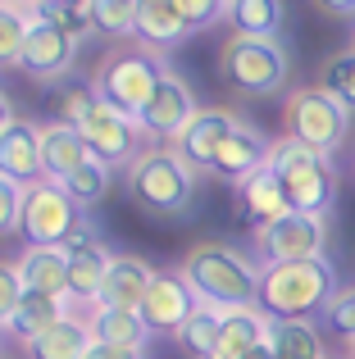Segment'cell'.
Returning <instances> with one entry per match:
<instances>
[{
    "label": "cell",
    "instance_id": "cell-1",
    "mask_svg": "<svg viewBox=\"0 0 355 359\" xmlns=\"http://www.w3.org/2000/svg\"><path fill=\"white\" fill-rule=\"evenodd\" d=\"M182 273L192 282V291L201 296V305L214 309H260V264L246 259L237 245L228 241H201L182 255Z\"/></svg>",
    "mask_w": 355,
    "mask_h": 359
},
{
    "label": "cell",
    "instance_id": "cell-2",
    "mask_svg": "<svg viewBox=\"0 0 355 359\" xmlns=\"http://www.w3.org/2000/svg\"><path fill=\"white\" fill-rule=\"evenodd\" d=\"M128 201L142 214H155V219H178V214L192 210V191H196V168L178 155L173 146H146L142 155L128 164L123 173Z\"/></svg>",
    "mask_w": 355,
    "mask_h": 359
},
{
    "label": "cell",
    "instance_id": "cell-3",
    "mask_svg": "<svg viewBox=\"0 0 355 359\" xmlns=\"http://www.w3.org/2000/svg\"><path fill=\"white\" fill-rule=\"evenodd\" d=\"M337 296V273L323 259L264 264L260 273V314L264 318H314Z\"/></svg>",
    "mask_w": 355,
    "mask_h": 359
},
{
    "label": "cell",
    "instance_id": "cell-4",
    "mask_svg": "<svg viewBox=\"0 0 355 359\" xmlns=\"http://www.w3.org/2000/svg\"><path fill=\"white\" fill-rule=\"evenodd\" d=\"M269 168L278 173V182H283L287 201H292L296 214H314V219H328L333 201H337V164H333L328 155H319V150L301 146V141H292L283 132V137H274V146H269Z\"/></svg>",
    "mask_w": 355,
    "mask_h": 359
},
{
    "label": "cell",
    "instance_id": "cell-5",
    "mask_svg": "<svg viewBox=\"0 0 355 359\" xmlns=\"http://www.w3.org/2000/svg\"><path fill=\"white\" fill-rule=\"evenodd\" d=\"M219 78L241 96H278L292 78V55L278 36H237L219 50Z\"/></svg>",
    "mask_w": 355,
    "mask_h": 359
},
{
    "label": "cell",
    "instance_id": "cell-6",
    "mask_svg": "<svg viewBox=\"0 0 355 359\" xmlns=\"http://www.w3.org/2000/svg\"><path fill=\"white\" fill-rule=\"evenodd\" d=\"M160 78H164V64H160V55H151V50H109V55H100V64H96V73H91V91H96L105 105H114L119 114H128V118H137L146 109V100L155 96V87H160Z\"/></svg>",
    "mask_w": 355,
    "mask_h": 359
},
{
    "label": "cell",
    "instance_id": "cell-7",
    "mask_svg": "<svg viewBox=\"0 0 355 359\" xmlns=\"http://www.w3.org/2000/svg\"><path fill=\"white\" fill-rule=\"evenodd\" d=\"M283 128L292 141L319 150V155H337V146L347 141V128H351V114L328 96L323 87H296L283 105Z\"/></svg>",
    "mask_w": 355,
    "mask_h": 359
},
{
    "label": "cell",
    "instance_id": "cell-8",
    "mask_svg": "<svg viewBox=\"0 0 355 359\" xmlns=\"http://www.w3.org/2000/svg\"><path fill=\"white\" fill-rule=\"evenodd\" d=\"M64 250H69V314L82 318L87 323L91 305H96L100 287H105V273H109V259H114V250H109L105 241H100V232L91 228L87 219L73 228V237L64 241Z\"/></svg>",
    "mask_w": 355,
    "mask_h": 359
},
{
    "label": "cell",
    "instance_id": "cell-9",
    "mask_svg": "<svg viewBox=\"0 0 355 359\" xmlns=\"http://www.w3.org/2000/svg\"><path fill=\"white\" fill-rule=\"evenodd\" d=\"M82 223V210L69 201L60 182H32L23 187V219H18V237L27 245H64L73 228Z\"/></svg>",
    "mask_w": 355,
    "mask_h": 359
},
{
    "label": "cell",
    "instance_id": "cell-10",
    "mask_svg": "<svg viewBox=\"0 0 355 359\" xmlns=\"http://www.w3.org/2000/svg\"><path fill=\"white\" fill-rule=\"evenodd\" d=\"M73 64H78V41H73L69 32H60L51 18H32V27H27V36H23V50H18L14 69L23 73V78L51 87V82L69 78Z\"/></svg>",
    "mask_w": 355,
    "mask_h": 359
},
{
    "label": "cell",
    "instance_id": "cell-11",
    "mask_svg": "<svg viewBox=\"0 0 355 359\" xmlns=\"http://www.w3.org/2000/svg\"><path fill=\"white\" fill-rule=\"evenodd\" d=\"M255 250L264 264H292V259H323L328 250V219L314 214H287L274 228L255 232Z\"/></svg>",
    "mask_w": 355,
    "mask_h": 359
},
{
    "label": "cell",
    "instance_id": "cell-12",
    "mask_svg": "<svg viewBox=\"0 0 355 359\" xmlns=\"http://www.w3.org/2000/svg\"><path fill=\"white\" fill-rule=\"evenodd\" d=\"M78 132H82V141H87L91 159H100V164H133V159L146 150L142 146V141H146L142 123L128 118V114H119L114 105H105V100L91 109L87 123H82Z\"/></svg>",
    "mask_w": 355,
    "mask_h": 359
},
{
    "label": "cell",
    "instance_id": "cell-13",
    "mask_svg": "<svg viewBox=\"0 0 355 359\" xmlns=\"http://www.w3.org/2000/svg\"><path fill=\"white\" fill-rule=\"evenodd\" d=\"M196 91L187 87V78H178L173 69H164V78H160V87H155V96L146 100V109L137 114V123H142V132L151 141H169L178 137V132L187 128V123L196 118Z\"/></svg>",
    "mask_w": 355,
    "mask_h": 359
},
{
    "label": "cell",
    "instance_id": "cell-14",
    "mask_svg": "<svg viewBox=\"0 0 355 359\" xmlns=\"http://www.w3.org/2000/svg\"><path fill=\"white\" fill-rule=\"evenodd\" d=\"M196 309H201V296L192 291V282H187L182 273H155L151 291H146V300H142V318H146V327H151V337L178 332Z\"/></svg>",
    "mask_w": 355,
    "mask_h": 359
},
{
    "label": "cell",
    "instance_id": "cell-15",
    "mask_svg": "<svg viewBox=\"0 0 355 359\" xmlns=\"http://www.w3.org/2000/svg\"><path fill=\"white\" fill-rule=\"evenodd\" d=\"M241 123H246V118H237L232 109H196V118L187 123L182 132H178L169 146H173L192 168H210L214 150H219L223 141H228L232 132L241 128Z\"/></svg>",
    "mask_w": 355,
    "mask_h": 359
},
{
    "label": "cell",
    "instance_id": "cell-16",
    "mask_svg": "<svg viewBox=\"0 0 355 359\" xmlns=\"http://www.w3.org/2000/svg\"><path fill=\"white\" fill-rule=\"evenodd\" d=\"M0 177H9L18 187L46 182V173H41V123L14 118L0 132Z\"/></svg>",
    "mask_w": 355,
    "mask_h": 359
},
{
    "label": "cell",
    "instance_id": "cell-17",
    "mask_svg": "<svg viewBox=\"0 0 355 359\" xmlns=\"http://www.w3.org/2000/svg\"><path fill=\"white\" fill-rule=\"evenodd\" d=\"M269 146H274V141H269L260 128L241 123V128L232 132V137L223 141L219 150H214V159H210V173L219 177V182H232V187H241L250 173H255V168H264V164H269Z\"/></svg>",
    "mask_w": 355,
    "mask_h": 359
},
{
    "label": "cell",
    "instance_id": "cell-18",
    "mask_svg": "<svg viewBox=\"0 0 355 359\" xmlns=\"http://www.w3.org/2000/svg\"><path fill=\"white\" fill-rule=\"evenodd\" d=\"M237 210H241V219H246L250 232H264V228H274L278 219L292 214V201H287L278 173L264 164V168H255V173L237 187Z\"/></svg>",
    "mask_w": 355,
    "mask_h": 359
},
{
    "label": "cell",
    "instance_id": "cell-19",
    "mask_svg": "<svg viewBox=\"0 0 355 359\" xmlns=\"http://www.w3.org/2000/svg\"><path fill=\"white\" fill-rule=\"evenodd\" d=\"M133 36L142 41V50L169 55L192 36V27H187L178 0H137V32Z\"/></svg>",
    "mask_w": 355,
    "mask_h": 359
},
{
    "label": "cell",
    "instance_id": "cell-20",
    "mask_svg": "<svg viewBox=\"0 0 355 359\" xmlns=\"http://www.w3.org/2000/svg\"><path fill=\"white\" fill-rule=\"evenodd\" d=\"M155 282V269L142 259V255H114L105 273V287H100L96 305L100 309H142L146 291Z\"/></svg>",
    "mask_w": 355,
    "mask_h": 359
},
{
    "label": "cell",
    "instance_id": "cell-21",
    "mask_svg": "<svg viewBox=\"0 0 355 359\" xmlns=\"http://www.w3.org/2000/svg\"><path fill=\"white\" fill-rule=\"evenodd\" d=\"M18 273H23L27 291L69 300V250L64 245H27L18 255Z\"/></svg>",
    "mask_w": 355,
    "mask_h": 359
},
{
    "label": "cell",
    "instance_id": "cell-22",
    "mask_svg": "<svg viewBox=\"0 0 355 359\" xmlns=\"http://www.w3.org/2000/svg\"><path fill=\"white\" fill-rule=\"evenodd\" d=\"M87 159H91V150H87L78 128H69V123H41V173H46V182H64Z\"/></svg>",
    "mask_w": 355,
    "mask_h": 359
},
{
    "label": "cell",
    "instance_id": "cell-23",
    "mask_svg": "<svg viewBox=\"0 0 355 359\" xmlns=\"http://www.w3.org/2000/svg\"><path fill=\"white\" fill-rule=\"evenodd\" d=\"M87 327H91V341L96 346H119V351H142L146 337H151L142 309H100V305H91Z\"/></svg>",
    "mask_w": 355,
    "mask_h": 359
},
{
    "label": "cell",
    "instance_id": "cell-24",
    "mask_svg": "<svg viewBox=\"0 0 355 359\" xmlns=\"http://www.w3.org/2000/svg\"><path fill=\"white\" fill-rule=\"evenodd\" d=\"M264 332H269V318L260 309H228L210 359H246L255 346H264Z\"/></svg>",
    "mask_w": 355,
    "mask_h": 359
},
{
    "label": "cell",
    "instance_id": "cell-25",
    "mask_svg": "<svg viewBox=\"0 0 355 359\" xmlns=\"http://www.w3.org/2000/svg\"><path fill=\"white\" fill-rule=\"evenodd\" d=\"M64 314H69V305H64V300L41 296V291H23V300H18V309L5 318V327H9V337H14V341L32 346L36 337H41L46 327H55Z\"/></svg>",
    "mask_w": 355,
    "mask_h": 359
},
{
    "label": "cell",
    "instance_id": "cell-26",
    "mask_svg": "<svg viewBox=\"0 0 355 359\" xmlns=\"http://www.w3.org/2000/svg\"><path fill=\"white\" fill-rule=\"evenodd\" d=\"M264 341L278 359H323V332L314 318H269Z\"/></svg>",
    "mask_w": 355,
    "mask_h": 359
},
{
    "label": "cell",
    "instance_id": "cell-27",
    "mask_svg": "<svg viewBox=\"0 0 355 359\" xmlns=\"http://www.w3.org/2000/svg\"><path fill=\"white\" fill-rule=\"evenodd\" d=\"M91 346H96V341H91V327L82 323V318L64 314L60 323L46 327V332L27 346V355H32V359H87Z\"/></svg>",
    "mask_w": 355,
    "mask_h": 359
},
{
    "label": "cell",
    "instance_id": "cell-28",
    "mask_svg": "<svg viewBox=\"0 0 355 359\" xmlns=\"http://www.w3.org/2000/svg\"><path fill=\"white\" fill-rule=\"evenodd\" d=\"M287 23V0H228V27L237 36H278Z\"/></svg>",
    "mask_w": 355,
    "mask_h": 359
},
{
    "label": "cell",
    "instance_id": "cell-29",
    "mask_svg": "<svg viewBox=\"0 0 355 359\" xmlns=\"http://www.w3.org/2000/svg\"><path fill=\"white\" fill-rule=\"evenodd\" d=\"M219 327H223V309L201 305L173 337H178V346L187 351V359H210L214 355V341H219Z\"/></svg>",
    "mask_w": 355,
    "mask_h": 359
},
{
    "label": "cell",
    "instance_id": "cell-30",
    "mask_svg": "<svg viewBox=\"0 0 355 359\" xmlns=\"http://www.w3.org/2000/svg\"><path fill=\"white\" fill-rule=\"evenodd\" d=\"M60 187L69 191V201L78 205L82 214H87V210H96V205L105 201V191H109V164H100V159H87V164H78Z\"/></svg>",
    "mask_w": 355,
    "mask_h": 359
},
{
    "label": "cell",
    "instance_id": "cell-31",
    "mask_svg": "<svg viewBox=\"0 0 355 359\" xmlns=\"http://www.w3.org/2000/svg\"><path fill=\"white\" fill-rule=\"evenodd\" d=\"M314 87H323L347 114H355V55L351 50L328 55V60L319 64V82H314Z\"/></svg>",
    "mask_w": 355,
    "mask_h": 359
},
{
    "label": "cell",
    "instance_id": "cell-32",
    "mask_svg": "<svg viewBox=\"0 0 355 359\" xmlns=\"http://www.w3.org/2000/svg\"><path fill=\"white\" fill-rule=\"evenodd\" d=\"M91 9V32L100 36H133L137 32V0H87Z\"/></svg>",
    "mask_w": 355,
    "mask_h": 359
},
{
    "label": "cell",
    "instance_id": "cell-33",
    "mask_svg": "<svg viewBox=\"0 0 355 359\" xmlns=\"http://www.w3.org/2000/svg\"><path fill=\"white\" fill-rule=\"evenodd\" d=\"M32 18H51L60 32H69L73 41L82 46V36H91V9L87 0H41V9H36Z\"/></svg>",
    "mask_w": 355,
    "mask_h": 359
},
{
    "label": "cell",
    "instance_id": "cell-34",
    "mask_svg": "<svg viewBox=\"0 0 355 359\" xmlns=\"http://www.w3.org/2000/svg\"><path fill=\"white\" fill-rule=\"evenodd\" d=\"M27 27H32V14H23V9H14V5L0 0V69H14L18 64Z\"/></svg>",
    "mask_w": 355,
    "mask_h": 359
},
{
    "label": "cell",
    "instance_id": "cell-35",
    "mask_svg": "<svg viewBox=\"0 0 355 359\" xmlns=\"http://www.w3.org/2000/svg\"><path fill=\"white\" fill-rule=\"evenodd\" d=\"M323 323H328L333 337H342V341H355V287H342L337 296L328 300V309H323Z\"/></svg>",
    "mask_w": 355,
    "mask_h": 359
},
{
    "label": "cell",
    "instance_id": "cell-36",
    "mask_svg": "<svg viewBox=\"0 0 355 359\" xmlns=\"http://www.w3.org/2000/svg\"><path fill=\"white\" fill-rule=\"evenodd\" d=\"M100 105V96L91 87H69L60 96V105H55V123H69V128H82L87 123V114Z\"/></svg>",
    "mask_w": 355,
    "mask_h": 359
},
{
    "label": "cell",
    "instance_id": "cell-37",
    "mask_svg": "<svg viewBox=\"0 0 355 359\" xmlns=\"http://www.w3.org/2000/svg\"><path fill=\"white\" fill-rule=\"evenodd\" d=\"M178 5H182V18L192 32H205L219 18H228V0H178Z\"/></svg>",
    "mask_w": 355,
    "mask_h": 359
},
{
    "label": "cell",
    "instance_id": "cell-38",
    "mask_svg": "<svg viewBox=\"0 0 355 359\" xmlns=\"http://www.w3.org/2000/svg\"><path fill=\"white\" fill-rule=\"evenodd\" d=\"M23 273H18V259H0V323H5L9 314L18 309V300H23Z\"/></svg>",
    "mask_w": 355,
    "mask_h": 359
},
{
    "label": "cell",
    "instance_id": "cell-39",
    "mask_svg": "<svg viewBox=\"0 0 355 359\" xmlns=\"http://www.w3.org/2000/svg\"><path fill=\"white\" fill-rule=\"evenodd\" d=\"M18 219H23V187L0 177V237L18 232Z\"/></svg>",
    "mask_w": 355,
    "mask_h": 359
},
{
    "label": "cell",
    "instance_id": "cell-40",
    "mask_svg": "<svg viewBox=\"0 0 355 359\" xmlns=\"http://www.w3.org/2000/svg\"><path fill=\"white\" fill-rule=\"evenodd\" d=\"M323 18H355V0H310Z\"/></svg>",
    "mask_w": 355,
    "mask_h": 359
},
{
    "label": "cell",
    "instance_id": "cell-41",
    "mask_svg": "<svg viewBox=\"0 0 355 359\" xmlns=\"http://www.w3.org/2000/svg\"><path fill=\"white\" fill-rule=\"evenodd\" d=\"M87 359H146L142 351H119V346H91Z\"/></svg>",
    "mask_w": 355,
    "mask_h": 359
},
{
    "label": "cell",
    "instance_id": "cell-42",
    "mask_svg": "<svg viewBox=\"0 0 355 359\" xmlns=\"http://www.w3.org/2000/svg\"><path fill=\"white\" fill-rule=\"evenodd\" d=\"M9 123H14V105H9V96L0 91V132H5Z\"/></svg>",
    "mask_w": 355,
    "mask_h": 359
},
{
    "label": "cell",
    "instance_id": "cell-43",
    "mask_svg": "<svg viewBox=\"0 0 355 359\" xmlns=\"http://www.w3.org/2000/svg\"><path fill=\"white\" fill-rule=\"evenodd\" d=\"M5 5H14V9H23V14H36V9H41V0H5Z\"/></svg>",
    "mask_w": 355,
    "mask_h": 359
},
{
    "label": "cell",
    "instance_id": "cell-44",
    "mask_svg": "<svg viewBox=\"0 0 355 359\" xmlns=\"http://www.w3.org/2000/svg\"><path fill=\"white\" fill-rule=\"evenodd\" d=\"M246 359H278V355H274V346H269V341H264V346H255V351H250Z\"/></svg>",
    "mask_w": 355,
    "mask_h": 359
},
{
    "label": "cell",
    "instance_id": "cell-45",
    "mask_svg": "<svg viewBox=\"0 0 355 359\" xmlns=\"http://www.w3.org/2000/svg\"><path fill=\"white\" fill-rule=\"evenodd\" d=\"M347 359H355V341H351V346H347Z\"/></svg>",
    "mask_w": 355,
    "mask_h": 359
},
{
    "label": "cell",
    "instance_id": "cell-46",
    "mask_svg": "<svg viewBox=\"0 0 355 359\" xmlns=\"http://www.w3.org/2000/svg\"><path fill=\"white\" fill-rule=\"evenodd\" d=\"M351 55H355V36H351Z\"/></svg>",
    "mask_w": 355,
    "mask_h": 359
}]
</instances>
